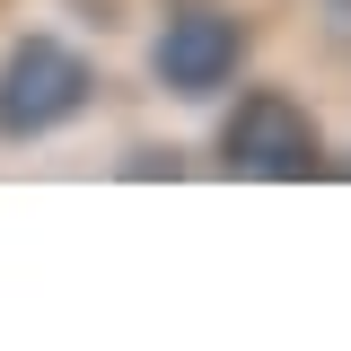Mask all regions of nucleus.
<instances>
[{
    "label": "nucleus",
    "instance_id": "39448f33",
    "mask_svg": "<svg viewBox=\"0 0 351 351\" xmlns=\"http://www.w3.org/2000/svg\"><path fill=\"white\" fill-rule=\"evenodd\" d=\"M343 176H351V158H343Z\"/></svg>",
    "mask_w": 351,
    "mask_h": 351
},
{
    "label": "nucleus",
    "instance_id": "f257e3e1",
    "mask_svg": "<svg viewBox=\"0 0 351 351\" xmlns=\"http://www.w3.org/2000/svg\"><path fill=\"white\" fill-rule=\"evenodd\" d=\"M97 106V62L62 36H18L0 53V141H44Z\"/></svg>",
    "mask_w": 351,
    "mask_h": 351
},
{
    "label": "nucleus",
    "instance_id": "f03ea898",
    "mask_svg": "<svg viewBox=\"0 0 351 351\" xmlns=\"http://www.w3.org/2000/svg\"><path fill=\"white\" fill-rule=\"evenodd\" d=\"M219 167L228 176H263V184H299L325 167V132L290 88H246L219 123Z\"/></svg>",
    "mask_w": 351,
    "mask_h": 351
},
{
    "label": "nucleus",
    "instance_id": "7ed1b4c3",
    "mask_svg": "<svg viewBox=\"0 0 351 351\" xmlns=\"http://www.w3.org/2000/svg\"><path fill=\"white\" fill-rule=\"evenodd\" d=\"M237 62H246V18L228 9H176L149 44V71L167 97H219L237 80Z\"/></svg>",
    "mask_w": 351,
    "mask_h": 351
},
{
    "label": "nucleus",
    "instance_id": "20e7f679",
    "mask_svg": "<svg viewBox=\"0 0 351 351\" xmlns=\"http://www.w3.org/2000/svg\"><path fill=\"white\" fill-rule=\"evenodd\" d=\"M123 176H176V149H132Z\"/></svg>",
    "mask_w": 351,
    "mask_h": 351
}]
</instances>
